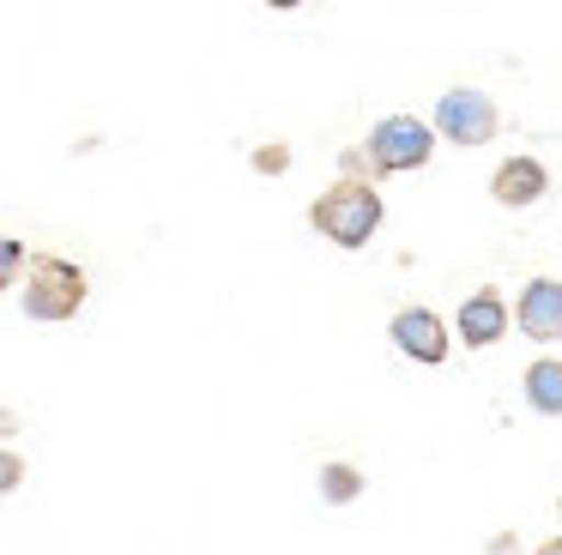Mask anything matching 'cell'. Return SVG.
Instances as JSON below:
<instances>
[{"instance_id": "obj_1", "label": "cell", "mask_w": 562, "mask_h": 555, "mask_svg": "<svg viewBox=\"0 0 562 555\" xmlns=\"http://www.w3.org/2000/svg\"><path fill=\"white\" fill-rule=\"evenodd\" d=\"M308 224L333 241V248H369L381 229V193L369 181H333L315 205H308Z\"/></svg>"}, {"instance_id": "obj_2", "label": "cell", "mask_w": 562, "mask_h": 555, "mask_svg": "<svg viewBox=\"0 0 562 555\" xmlns=\"http://www.w3.org/2000/svg\"><path fill=\"white\" fill-rule=\"evenodd\" d=\"M86 272H79L74 260H61V253H37L31 260V278H25V320H43V326H55V320H74L79 314V302H86Z\"/></svg>"}, {"instance_id": "obj_3", "label": "cell", "mask_w": 562, "mask_h": 555, "mask_svg": "<svg viewBox=\"0 0 562 555\" xmlns=\"http://www.w3.org/2000/svg\"><path fill=\"white\" fill-rule=\"evenodd\" d=\"M369 163L375 175H400V169H424L429 151H436V121H417V115H387L369 127Z\"/></svg>"}, {"instance_id": "obj_4", "label": "cell", "mask_w": 562, "mask_h": 555, "mask_svg": "<svg viewBox=\"0 0 562 555\" xmlns=\"http://www.w3.org/2000/svg\"><path fill=\"white\" fill-rule=\"evenodd\" d=\"M436 133L453 145H465V151H477V145H490L502 133V109L490 103L484 91H472V84H460V91H441L436 103Z\"/></svg>"}, {"instance_id": "obj_5", "label": "cell", "mask_w": 562, "mask_h": 555, "mask_svg": "<svg viewBox=\"0 0 562 555\" xmlns=\"http://www.w3.org/2000/svg\"><path fill=\"white\" fill-rule=\"evenodd\" d=\"M514 326L538 344H557L562 338V278H532L514 302Z\"/></svg>"}, {"instance_id": "obj_6", "label": "cell", "mask_w": 562, "mask_h": 555, "mask_svg": "<svg viewBox=\"0 0 562 555\" xmlns=\"http://www.w3.org/2000/svg\"><path fill=\"white\" fill-rule=\"evenodd\" d=\"M393 344H400V356L436 369V362H448V326L429 308H400L393 314Z\"/></svg>"}, {"instance_id": "obj_7", "label": "cell", "mask_w": 562, "mask_h": 555, "mask_svg": "<svg viewBox=\"0 0 562 555\" xmlns=\"http://www.w3.org/2000/svg\"><path fill=\"white\" fill-rule=\"evenodd\" d=\"M550 188V169L538 163V157H508V163H496V175H490V193H496V205H538Z\"/></svg>"}, {"instance_id": "obj_8", "label": "cell", "mask_w": 562, "mask_h": 555, "mask_svg": "<svg viewBox=\"0 0 562 555\" xmlns=\"http://www.w3.org/2000/svg\"><path fill=\"white\" fill-rule=\"evenodd\" d=\"M502 332H508V308H502L496 290H477V296L460 302V338H465V350L496 344Z\"/></svg>"}, {"instance_id": "obj_9", "label": "cell", "mask_w": 562, "mask_h": 555, "mask_svg": "<svg viewBox=\"0 0 562 555\" xmlns=\"http://www.w3.org/2000/svg\"><path fill=\"white\" fill-rule=\"evenodd\" d=\"M520 398L538 410V417H562V362H557V356L526 362V374H520Z\"/></svg>"}, {"instance_id": "obj_10", "label": "cell", "mask_w": 562, "mask_h": 555, "mask_svg": "<svg viewBox=\"0 0 562 555\" xmlns=\"http://www.w3.org/2000/svg\"><path fill=\"white\" fill-rule=\"evenodd\" d=\"M357 495H363V471L345 465V458H327V465H321V501L345 507V501H357Z\"/></svg>"}, {"instance_id": "obj_11", "label": "cell", "mask_w": 562, "mask_h": 555, "mask_svg": "<svg viewBox=\"0 0 562 555\" xmlns=\"http://www.w3.org/2000/svg\"><path fill=\"white\" fill-rule=\"evenodd\" d=\"M255 169H260V175H284V169H291V145H260Z\"/></svg>"}, {"instance_id": "obj_12", "label": "cell", "mask_w": 562, "mask_h": 555, "mask_svg": "<svg viewBox=\"0 0 562 555\" xmlns=\"http://www.w3.org/2000/svg\"><path fill=\"white\" fill-rule=\"evenodd\" d=\"M19 278H25V248L7 241V248H0V284H19Z\"/></svg>"}, {"instance_id": "obj_13", "label": "cell", "mask_w": 562, "mask_h": 555, "mask_svg": "<svg viewBox=\"0 0 562 555\" xmlns=\"http://www.w3.org/2000/svg\"><path fill=\"white\" fill-rule=\"evenodd\" d=\"M339 169H345V181H363V169H375V163H369V151H345Z\"/></svg>"}, {"instance_id": "obj_14", "label": "cell", "mask_w": 562, "mask_h": 555, "mask_svg": "<svg viewBox=\"0 0 562 555\" xmlns=\"http://www.w3.org/2000/svg\"><path fill=\"white\" fill-rule=\"evenodd\" d=\"M19 477H25V465H19V453H7V458H0V483H7V489H19Z\"/></svg>"}, {"instance_id": "obj_15", "label": "cell", "mask_w": 562, "mask_h": 555, "mask_svg": "<svg viewBox=\"0 0 562 555\" xmlns=\"http://www.w3.org/2000/svg\"><path fill=\"white\" fill-rule=\"evenodd\" d=\"M532 555H562V537H544V543H538Z\"/></svg>"}, {"instance_id": "obj_16", "label": "cell", "mask_w": 562, "mask_h": 555, "mask_svg": "<svg viewBox=\"0 0 562 555\" xmlns=\"http://www.w3.org/2000/svg\"><path fill=\"white\" fill-rule=\"evenodd\" d=\"M557 513H562V501H557Z\"/></svg>"}]
</instances>
